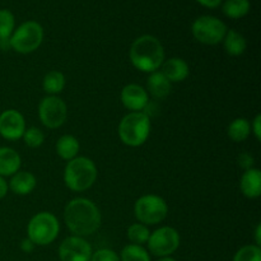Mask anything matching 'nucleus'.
<instances>
[{"label": "nucleus", "instance_id": "1", "mask_svg": "<svg viewBox=\"0 0 261 261\" xmlns=\"http://www.w3.org/2000/svg\"><path fill=\"white\" fill-rule=\"evenodd\" d=\"M64 221L74 236H89L101 226V213L93 201L76 198L66 204Z\"/></svg>", "mask_w": 261, "mask_h": 261}, {"label": "nucleus", "instance_id": "2", "mask_svg": "<svg viewBox=\"0 0 261 261\" xmlns=\"http://www.w3.org/2000/svg\"><path fill=\"white\" fill-rule=\"evenodd\" d=\"M130 60L133 65L144 73H153L162 66L165 61V50L157 37L144 35L138 37L130 47Z\"/></svg>", "mask_w": 261, "mask_h": 261}, {"label": "nucleus", "instance_id": "3", "mask_svg": "<svg viewBox=\"0 0 261 261\" xmlns=\"http://www.w3.org/2000/svg\"><path fill=\"white\" fill-rule=\"evenodd\" d=\"M97 178V168L93 161L87 157H75L69 161L64 171V182L73 191H86Z\"/></svg>", "mask_w": 261, "mask_h": 261}, {"label": "nucleus", "instance_id": "4", "mask_svg": "<svg viewBox=\"0 0 261 261\" xmlns=\"http://www.w3.org/2000/svg\"><path fill=\"white\" fill-rule=\"evenodd\" d=\"M150 133V120L144 112H130L120 121L119 137L129 147H140Z\"/></svg>", "mask_w": 261, "mask_h": 261}, {"label": "nucleus", "instance_id": "5", "mask_svg": "<svg viewBox=\"0 0 261 261\" xmlns=\"http://www.w3.org/2000/svg\"><path fill=\"white\" fill-rule=\"evenodd\" d=\"M60 231L58 218L53 213L41 212L30 221L27 227L28 239L38 246H46L54 242Z\"/></svg>", "mask_w": 261, "mask_h": 261}, {"label": "nucleus", "instance_id": "6", "mask_svg": "<svg viewBox=\"0 0 261 261\" xmlns=\"http://www.w3.org/2000/svg\"><path fill=\"white\" fill-rule=\"evenodd\" d=\"M43 40V28L36 20L22 23L10 36V48L19 54H31L37 50Z\"/></svg>", "mask_w": 261, "mask_h": 261}, {"label": "nucleus", "instance_id": "7", "mask_svg": "<svg viewBox=\"0 0 261 261\" xmlns=\"http://www.w3.org/2000/svg\"><path fill=\"white\" fill-rule=\"evenodd\" d=\"M134 213L138 221L145 226L161 223L167 217V203L158 195H144L135 201Z\"/></svg>", "mask_w": 261, "mask_h": 261}, {"label": "nucleus", "instance_id": "8", "mask_svg": "<svg viewBox=\"0 0 261 261\" xmlns=\"http://www.w3.org/2000/svg\"><path fill=\"white\" fill-rule=\"evenodd\" d=\"M227 27L219 18L212 15H201L194 20L191 32L199 42L204 45H218L223 41Z\"/></svg>", "mask_w": 261, "mask_h": 261}, {"label": "nucleus", "instance_id": "9", "mask_svg": "<svg viewBox=\"0 0 261 261\" xmlns=\"http://www.w3.org/2000/svg\"><path fill=\"white\" fill-rule=\"evenodd\" d=\"M147 244L148 249L154 256H170L180 246V234L172 227H161L150 233Z\"/></svg>", "mask_w": 261, "mask_h": 261}, {"label": "nucleus", "instance_id": "10", "mask_svg": "<svg viewBox=\"0 0 261 261\" xmlns=\"http://www.w3.org/2000/svg\"><path fill=\"white\" fill-rule=\"evenodd\" d=\"M41 122L48 129H58L65 122L68 116V107L65 102L58 96L45 97L38 106Z\"/></svg>", "mask_w": 261, "mask_h": 261}, {"label": "nucleus", "instance_id": "11", "mask_svg": "<svg viewBox=\"0 0 261 261\" xmlns=\"http://www.w3.org/2000/svg\"><path fill=\"white\" fill-rule=\"evenodd\" d=\"M92 254L91 245L83 237H68L59 247V257L61 261H91Z\"/></svg>", "mask_w": 261, "mask_h": 261}, {"label": "nucleus", "instance_id": "12", "mask_svg": "<svg viewBox=\"0 0 261 261\" xmlns=\"http://www.w3.org/2000/svg\"><path fill=\"white\" fill-rule=\"evenodd\" d=\"M25 130L24 117L17 110H5L0 114V135L4 139L17 140Z\"/></svg>", "mask_w": 261, "mask_h": 261}, {"label": "nucleus", "instance_id": "13", "mask_svg": "<svg viewBox=\"0 0 261 261\" xmlns=\"http://www.w3.org/2000/svg\"><path fill=\"white\" fill-rule=\"evenodd\" d=\"M121 102L127 110L133 112H142L147 109L149 99L148 93L138 84H127L121 91Z\"/></svg>", "mask_w": 261, "mask_h": 261}, {"label": "nucleus", "instance_id": "14", "mask_svg": "<svg viewBox=\"0 0 261 261\" xmlns=\"http://www.w3.org/2000/svg\"><path fill=\"white\" fill-rule=\"evenodd\" d=\"M189 65L185 60L180 58H172L163 61L162 71L161 73L171 82V83H178L188 78Z\"/></svg>", "mask_w": 261, "mask_h": 261}, {"label": "nucleus", "instance_id": "15", "mask_svg": "<svg viewBox=\"0 0 261 261\" xmlns=\"http://www.w3.org/2000/svg\"><path fill=\"white\" fill-rule=\"evenodd\" d=\"M242 194L249 199H256L261 195V172L257 168L245 171L240 182Z\"/></svg>", "mask_w": 261, "mask_h": 261}, {"label": "nucleus", "instance_id": "16", "mask_svg": "<svg viewBox=\"0 0 261 261\" xmlns=\"http://www.w3.org/2000/svg\"><path fill=\"white\" fill-rule=\"evenodd\" d=\"M36 184L37 181L33 173L27 171H18L13 175L8 188H10V190L17 195H28L35 190Z\"/></svg>", "mask_w": 261, "mask_h": 261}, {"label": "nucleus", "instance_id": "17", "mask_svg": "<svg viewBox=\"0 0 261 261\" xmlns=\"http://www.w3.org/2000/svg\"><path fill=\"white\" fill-rule=\"evenodd\" d=\"M19 168L20 155L12 148H0V176H13Z\"/></svg>", "mask_w": 261, "mask_h": 261}, {"label": "nucleus", "instance_id": "18", "mask_svg": "<svg viewBox=\"0 0 261 261\" xmlns=\"http://www.w3.org/2000/svg\"><path fill=\"white\" fill-rule=\"evenodd\" d=\"M147 87L149 93L155 98H166L171 92V82L163 75L161 71H153L150 73L147 81Z\"/></svg>", "mask_w": 261, "mask_h": 261}, {"label": "nucleus", "instance_id": "19", "mask_svg": "<svg viewBox=\"0 0 261 261\" xmlns=\"http://www.w3.org/2000/svg\"><path fill=\"white\" fill-rule=\"evenodd\" d=\"M79 145L78 139L73 135H63L60 139L56 143V153L61 160L71 161L78 155L79 152Z\"/></svg>", "mask_w": 261, "mask_h": 261}, {"label": "nucleus", "instance_id": "20", "mask_svg": "<svg viewBox=\"0 0 261 261\" xmlns=\"http://www.w3.org/2000/svg\"><path fill=\"white\" fill-rule=\"evenodd\" d=\"M224 43V50L228 55L231 56H240L245 53L246 50V40L244 36L236 30H229L227 31L226 36L223 38Z\"/></svg>", "mask_w": 261, "mask_h": 261}, {"label": "nucleus", "instance_id": "21", "mask_svg": "<svg viewBox=\"0 0 261 261\" xmlns=\"http://www.w3.org/2000/svg\"><path fill=\"white\" fill-rule=\"evenodd\" d=\"M250 8H251V4L249 0H226L222 3L223 14L232 19L244 18L250 12Z\"/></svg>", "mask_w": 261, "mask_h": 261}, {"label": "nucleus", "instance_id": "22", "mask_svg": "<svg viewBox=\"0 0 261 261\" xmlns=\"http://www.w3.org/2000/svg\"><path fill=\"white\" fill-rule=\"evenodd\" d=\"M250 133H251V124L249 122V120L244 119V117H239V119L233 120L228 126L229 139L236 143L246 140L249 138Z\"/></svg>", "mask_w": 261, "mask_h": 261}, {"label": "nucleus", "instance_id": "23", "mask_svg": "<svg viewBox=\"0 0 261 261\" xmlns=\"http://www.w3.org/2000/svg\"><path fill=\"white\" fill-rule=\"evenodd\" d=\"M43 91L46 93L51 94V96H56V94L60 93L61 91L65 87V76L61 71L53 70L50 73H47L43 78Z\"/></svg>", "mask_w": 261, "mask_h": 261}, {"label": "nucleus", "instance_id": "24", "mask_svg": "<svg viewBox=\"0 0 261 261\" xmlns=\"http://www.w3.org/2000/svg\"><path fill=\"white\" fill-rule=\"evenodd\" d=\"M120 261H150V256L144 247L130 244L122 249Z\"/></svg>", "mask_w": 261, "mask_h": 261}, {"label": "nucleus", "instance_id": "25", "mask_svg": "<svg viewBox=\"0 0 261 261\" xmlns=\"http://www.w3.org/2000/svg\"><path fill=\"white\" fill-rule=\"evenodd\" d=\"M149 236V228L143 223H134L127 228V239L134 245L142 246L143 244H147Z\"/></svg>", "mask_w": 261, "mask_h": 261}, {"label": "nucleus", "instance_id": "26", "mask_svg": "<svg viewBox=\"0 0 261 261\" xmlns=\"http://www.w3.org/2000/svg\"><path fill=\"white\" fill-rule=\"evenodd\" d=\"M15 19L10 10L0 9V40H8L14 32Z\"/></svg>", "mask_w": 261, "mask_h": 261}, {"label": "nucleus", "instance_id": "27", "mask_svg": "<svg viewBox=\"0 0 261 261\" xmlns=\"http://www.w3.org/2000/svg\"><path fill=\"white\" fill-rule=\"evenodd\" d=\"M233 261H261V249L256 245L241 247L234 255Z\"/></svg>", "mask_w": 261, "mask_h": 261}, {"label": "nucleus", "instance_id": "28", "mask_svg": "<svg viewBox=\"0 0 261 261\" xmlns=\"http://www.w3.org/2000/svg\"><path fill=\"white\" fill-rule=\"evenodd\" d=\"M23 140H24L25 145L30 148H38L42 145L43 140H45V135L37 127H28L23 133Z\"/></svg>", "mask_w": 261, "mask_h": 261}, {"label": "nucleus", "instance_id": "29", "mask_svg": "<svg viewBox=\"0 0 261 261\" xmlns=\"http://www.w3.org/2000/svg\"><path fill=\"white\" fill-rule=\"evenodd\" d=\"M91 261H120L119 255L110 249L97 250L92 254Z\"/></svg>", "mask_w": 261, "mask_h": 261}, {"label": "nucleus", "instance_id": "30", "mask_svg": "<svg viewBox=\"0 0 261 261\" xmlns=\"http://www.w3.org/2000/svg\"><path fill=\"white\" fill-rule=\"evenodd\" d=\"M239 165L245 170H250L254 165V157L249 153H242V154L239 155Z\"/></svg>", "mask_w": 261, "mask_h": 261}, {"label": "nucleus", "instance_id": "31", "mask_svg": "<svg viewBox=\"0 0 261 261\" xmlns=\"http://www.w3.org/2000/svg\"><path fill=\"white\" fill-rule=\"evenodd\" d=\"M251 130H252V133L255 134V137H256V139L260 140L261 139V116L260 115H256V117H255L254 121H252Z\"/></svg>", "mask_w": 261, "mask_h": 261}, {"label": "nucleus", "instance_id": "32", "mask_svg": "<svg viewBox=\"0 0 261 261\" xmlns=\"http://www.w3.org/2000/svg\"><path fill=\"white\" fill-rule=\"evenodd\" d=\"M196 2L200 5H203V7L214 9V8H218L223 3V0H196Z\"/></svg>", "mask_w": 261, "mask_h": 261}, {"label": "nucleus", "instance_id": "33", "mask_svg": "<svg viewBox=\"0 0 261 261\" xmlns=\"http://www.w3.org/2000/svg\"><path fill=\"white\" fill-rule=\"evenodd\" d=\"M36 245L33 244L32 241H31L30 239H24L22 241V244H20V249H22L23 252H27V254H30V252L33 251V249H35Z\"/></svg>", "mask_w": 261, "mask_h": 261}, {"label": "nucleus", "instance_id": "34", "mask_svg": "<svg viewBox=\"0 0 261 261\" xmlns=\"http://www.w3.org/2000/svg\"><path fill=\"white\" fill-rule=\"evenodd\" d=\"M8 189H9V188H8L7 181L3 178V176H0V199H3L5 195H7Z\"/></svg>", "mask_w": 261, "mask_h": 261}, {"label": "nucleus", "instance_id": "35", "mask_svg": "<svg viewBox=\"0 0 261 261\" xmlns=\"http://www.w3.org/2000/svg\"><path fill=\"white\" fill-rule=\"evenodd\" d=\"M255 240H256V246L260 247V244H261V224H257L256 231H255Z\"/></svg>", "mask_w": 261, "mask_h": 261}, {"label": "nucleus", "instance_id": "36", "mask_svg": "<svg viewBox=\"0 0 261 261\" xmlns=\"http://www.w3.org/2000/svg\"><path fill=\"white\" fill-rule=\"evenodd\" d=\"M158 261H176V260L172 259L171 256H166V257H161V259Z\"/></svg>", "mask_w": 261, "mask_h": 261}]
</instances>
